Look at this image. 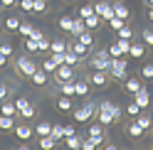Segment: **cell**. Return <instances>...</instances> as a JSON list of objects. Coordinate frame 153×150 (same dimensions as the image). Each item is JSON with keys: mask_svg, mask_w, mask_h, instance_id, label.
<instances>
[{"mask_svg": "<svg viewBox=\"0 0 153 150\" xmlns=\"http://www.w3.org/2000/svg\"><path fill=\"white\" fill-rule=\"evenodd\" d=\"M121 116H123V108L116 106V104H111V101H101L99 108H97V121H99L104 128L111 126V123H119Z\"/></svg>", "mask_w": 153, "mask_h": 150, "instance_id": "6da1fadb", "label": "cell"}, {"mask_svg": "<svg viewBox=\"0 0 153 150\" xmlns=\"http://www.w3.org/2000/svg\"><path fill=\"white\" fill-rule=\"evenodd\" d=\"M97 108H99V104H94V101H87L84 106L74 108V111H72L74 123H89L91 118H97Z\"/></svg>", "mask_w": 153, "mask_h": 150, "instance_id": "7a4b0ae2", "label": "cell"}, {"mask_svg": "<svg viewBox=\"0 0 153 150\" xmlns=\"http://www.w3.org/2000/svg\"><path fill=\"white\" fill-rule=\"evenodd\" d=\"M109 64H111V54H109V49H97V52H91V59H89V67H91V69L109 71Z\"/></svg>", "mask_w": 153, "mask_h": 150, "instance_id": "3957f363", "label": "cell"}, {"mask_svg": "<svg viewBox=\"0 0 153 150\" xmlns=\"http://www.w3.org/2000/svg\"><path fill=\"white\" fill-rule=\"evenodd\" d=\"M109 74H111V79L123 81V79L128 76V62L123 59V57H119V59H111V64H109Z\"/></svg>", "mask_w": 153, "mask_h": 150, "instance_id": "277c9868", "label": "cell"}, {"mask_svg": "<svg viewBox=\"0 0 153 150\" xmlns=\"http://www.w3.org/2000/svg\"><path fill=\"white\" fill-rule=\"evenodd\" d=\"M76 79V67H72V64H59V67L54 69V81H74Z\"/></svg>", "mask_w": 153, "mask_h": 150, "instance_id": "5b68a950", "label": "cell"}, {"mask_svg": "<svg viewBox=\"0 0 153 150\" xmlns=\"http://www.w3.org/2000/svg\"><path fill=\"white\" fill-rule=\"evenodd\" d=\"M15 67H17V71H20L22 76H27V79H30L32 74H35V69H37V67H35V59H32V57H27V54H22V57H17Z\"/></svg>", "mask_w": 153, "mask_h": 150, "instance_id": "8992f818", "label": "cell"}, {"mask_svg": "<svg viewBox=\"0 0 153 150\" xmlns=\"http://www.w3.org/2000/svg\"><path fill=\"white\" fill-rule=\"evenodd\" d=\"M94 12H97L101 20H111L114 17V3L111 0H97V3H94Z\"/></svg>", "mask_w": 153, "mask_h": 150, "instance_id": "52a82bcc", "label": "cell"}, {"mask_svg": "<svg viewBox=\"0 0 153 150\" xmlns=\"http://www.w3.org/2000/svg\"><path fill=\"white\" fill-rule=\"evenodd\" d=\"M111 81V74L109 71H101V69H91V76H89V84L97 89H106Z\"/></svg>", "mask_w": 153, "mask_h": 150, "instance_id": "ba28073f", "label": "cell"}, {"mask_svg": "<svg viewBox=\"0 0 153 150\" xmlns=\"http://www.w3.org/2000/svg\"><path fill=\"white\" fill-rule=\"evenodd\" d=\"M13 133H15V138L20 140V143H27V140H30V138L35 135V128H30L27 123H20V126L15 123V128H13Z\"/></svg>", "mask_w": 153, "mask_h": 150, "instance_id": "9c48e42d", "label": "cell"}, {"mask_svg": "<svg viewBox=\"0 0 153 150\" xmlns=\"http://www.w3.org/2000/svg\"><path fill=\"white\" fill-rule=\"evenodd\" d=\"M138 89H143V79L141 76H126V79H123V91H126V93L133 96Z\"/></svg>", "mask_w": 153, "mask_h": 150, "instance_id": "30bf717a", "label": "cell"}, {"mask_svg": "<svg viewBox=\"0 0 153 150\" xmlns=\"http://www.w3.org/2000/svg\"><path fill=\"white\" fill-rule=\"evenodd\" d=\"M131 99H133V101H136V104H138V106H141L143 111H146V108L151 106V91H148L146 86H143V89H138V91H136V93H133V96H131Z\"/></svg>", "mask_w": 153, "mask_h": 150, "instance_id": "8fae6325", "label": "cell"}, {"mask_svg": "<svg viewBox=\"0 0 153 150\" xmlns=\"http://www.w3.org/2000/svg\"><path fill=\"white\" fill-rule=\"evenodd\" d=\"M72 99H74V96H64V93H62V96L54 101L57 111H59V113H72V111H74V101H72Z\"/></svg>", "mask_w": 153, "mask_h": 150, "instance_id": "7c38bea8", "label": "cell"}, {"mask_svg": "<svg viewBox=\"0 0 153 150\" xmlns=\"http://www.w3.org/2000/svg\"><path fill=\"white\" fill-rule=\"evenodd\" d=\"M32 84H35V86H47V84H50V71H45L42 67L40 69H35V74H32Z\"/></svg>", "mask_w": 153, "mask_h": 150, "instance_id": "4fadbf2b", "label": "cell"}, {"mask_svg": "<svg viewBox=\"0 0 153 150\" xmlns=\"http://www.w3.org/2000/svg\"><path fill=\"white\" fill-rule=\"evenodd\" d=\"M89 79H74V96H79V99H84L89 93Z\"/></svg>", "mask_w": 153, "mask_h": 150, "instance_id": "5bb4252c", "label": "cell"}, {"mask_svg": "<svg viewBox=\"0 0 153 150\" xmlns=\"http://www.w3.org/2000/svg\"><path fill=\"white\" fill-rule=\"evenodd\" d=\"M128 57L131 59H143V57H146V44H143V42H131Z\"/></svg>", "mask_w": 153, "mask_h": 150, "instance_id": "9a60e30c", "label": "cell"}, {"mask_svg": "<svg viewBox=\"0 0 153 150\" xmlns=\"http://www.w3.org/2000/svg\"><path fill=\"white\" fill-rule=\"evenodd\" d=\"M126 135H128V138H133V140H138V138L146 135V130H143V128L136 123V121H131V123L126 126Z\"/></svg>", "mask_w": 153, "mask_h": 150, "instance_id": "2e32d148", "label": "cell"}, {"mask_svg": "<svg viewBox=\"0 0 153 150\" xmlns=\"http://www.w3.org/2000/svg\"><path fill=\"white\" fill-rule=\"evenodd\" d=\"M0 113L3 116H20L17 108H15V101H10V99H5L3 104H0Z\"/></svg>", "mask_w": 153, "mask_h": 150, "instance_id": "e0dca14e", "label": "cell"}, {"mask_svg": "<svg viewBox=\"0 0 153 150\" xmlns=\"http://www.w3.org/2000/svg\"><path fill=\"white\" fill-rule=\"evenodd\" d=\"M74 40H79L82 44H87V47H89V49L94 52V32H91V30H84L82 35H76V37H74Z\"/></svg>", "mask_w": 153, "mask_h": 150, "instance_id": "ac0fdd59", "label": "cell"}, {"mask_svg": "<svg viewBox=\"0 0 153 150\" xmlns=\"http://www.w3.org/2000/svg\"><path fill=\"white\" fill-rule=\"evenodd\" d=\"M133 121H136V123H138L143 130H151V128H153V118H151L148 113H143V111H141V113H138L136 118H133Z\"/></svg>", "mask_w": 153, "mask_h": 150, "instance_id": "d6986e66", "label": "cell"}, {"mask_svg": "<svg viewBox=\"0 0 153 150\" xmlns=\"http://www.w3.org/2000/svg\"><path fill=\"white\" fill-rule=\"evenodd\" d=\"M3 27H5L7 32H17V30H20V20H17L15 15H7L5 22H3Z\"/></svg>", "mask_w": 153, "mask_h": 150, "instance_id": "ffe728a7", "label": "cell"}, {"mask_svg": "<svg viewBox=\"0 0 153 150\" xmlns=\"http://www.w3.org/2000/svg\"><path fill=\"white\" fill-rule=\"evenodd\" d=\"M69 49H72V52H76V54H79V57H82V59H84V57H87V54L91 52V49H89V47H87V44H82L79 40H74V42L69 44Z\"/></svg>", "mask_w": 153, "mask_h": 150, "instance_id": "44dd1931", "label": "cell"}, {"mask_svg": "<svg viewBox=\"0 0 153 150\" xmlns=\"http://www.w3.org/2000/svg\"><path fill=\"white\" fill-rule=\"evenodd\" d=\"M52 133V123H47V121H40V123L35 126V135L42 138V135H50Z\"/></svg>", "mask_w": 153, "mask_h": 150, "instance_id": "7402d4cb", "label": "cell"}, {"mask_svg": "<svg viewBox=\"0 0 153 150\" xmlns=\"http://www.w3.org/2000/svg\"><path fill=\"white\" fill-rule=\"evenodd\" d=\"M13 128H15V116H3L0 113V130H7L10 133Z\"/></svg>", "mask_w": 153, "mask_h": 150, "instance_id": "603a6c76", "label": "cell"}, {"mask_svg": "<svg viewBox=\"0 0 153 150\" xmlns=\"http://www.w3.org/2000/svg\"><path fill=\"white\" fill-rule=\"evenodd\" d=\"M114 15H119V17H123V20H128L131 10H128V7L123 5V3H119V0H116V3H114Z\"/></svg>", "mask_w": 153, "mask_h": 150, "instance_id": "cb8c5ba5", "label": "cell"}, {"mask_svg": "<svg viewBox=\"0 0 153 150\" xmlns=\"http://www.w3.org/2000/svg\"><path fill=\"white\" fill-rule=\"evenodd\" d=\"M84 30H87V25H84V17H74V25H72V37H76V35H82Z\"/></svg>", "mask_w": 153, "mask_h": 150, "instance_id": "d4e9b609", "label": "cell"}, {"mask_svg": "<svg viewBox=\"0 0 153 150\" xmlns=\"http://www.w3.org/2000/svg\"><path fill=\"white\" fill-rule=\"evenodd\" d=\"M57 89H59V93H64V96H74V81H59Z\"/></svg>", "mask_w": 153, "mask_h": 150, "instance_id": "484cf974", "label": "cell"}, {"mask_svg": "<svg viewBox=\"0 0 153 150\" xmlns=\"http://www.w3.org/2000/svg\"><path fill=\"white\" fill-rule=\"evenodd\" d=\"M84 25H87V30H97V27L101 25V17L94 12V15H89V17H84Z\"/></svg>", "mask_w": 153, "mask_h": 150, "instance_id": "4316f807", "label": "cell"}, {"mask_svg": "<svg viewBox=\"0 0 153 150\" xmlns=\"http://www.w3.org/2000/svg\"><path fill=\"white\" fill-rule=\"evenodd\" d=\"M141 111H143V108H141V106L136 104V101H133V99H131V104H128L126 108H123V113H126V116H131V118H136V116L141 113Z\"/></svg>", "mask_w": 153, "mask_h": 150, "instance_id": "83f0119b", "label": "cell"}, {"mask_svg": "<svg viewBox=\"0 0 153 150\" xmlns=\"http://www.w3.org/2000/svg\"><path fill=\"white\" fill-rule=\"evenodd\" d=\"M72 25H74V17H72V15H62V17H59V30L72 32Z\"/></svg>", "mask_w": 153, "mask_h": 150, "instance_id": "f1b7e54d", "label": "cell"}, {"mask_svg": "<svg viewBox=\"0 0 153 150\" xmlns=\"http://www.w3.org/2000/svg\"><path fill=\"white\" fill-rule=\"evenodd\" d=\"M64 145L72 148V150H76V148H82V138L76 135V133H74V135H67V138H64Z\"/></svg>", "mask_w": 153, "mask_h": 150, "instance_id": "f546056e", "label": "cell"}, {"mask_svg": "<svg viewBox=\"0 0 153 150\" xmlns=\"http://www.w3.org/2000/svg\"><path fill=\"white\" fill-rule=\"evenodd\" d=\"M64 62H67V64H72V67H76V64L82 62V57H79V54H76V52L67 49V52H64Z\"/></svg>", "mask_w": 153, "mask_h": 150, "instance_id": "4dcf8cb0", "label": "cell"}, {"mask_svg": "<svg viewBox=\"0 0 153 150\" xmlns=\"http://www.w3.org/2000/svg\"><path fill=\"white\" fill-rule=\"evenodd\" d=\"M123 25H126V20H123V17H119V15H114L111 20H109V27H111L114 32H119V30H121Z\"/></svg>", "mask_w": 153, "mask_h": 150, "instance_id": "1f68e13d", "label": "cell"}, {"mask_svg": "<svg viewBox=\"0 0 153 150\" xmlns=\"http://www.w3.org/2000/svg\"><path fill=\"white\" fill-rule=\"evenodd\" d=\"M67 49H69V44H67L64 40H54L50 44V52H67Z\"/></svg>", "mask_w": 153, "mask_h": 150, "instance_id": "d6a6232c", "label": "cell"}, {"mask_svg": "<svg viewBox=\"0 0 153 150\" xmlns=\"http://www.w3.org/2000/svg\"><path fill=\"white\" fill-rule=\"evenodd\" d=\"M57 143H64V126H52V133H50Z\"/></svg>", "mask_w": 153, "mask_h": 150, "instance_id": "836d02e7", "label": "cell"}, {"mask_svg": "<svg viewBox=\"0 0 153 150\" xmlns=\"http://www.w3.org/2000/svg\"><path fill=\"white\" fill-rule=\"evenodd\" d=\"M35 113H37V111H35V106L30 104V106H25V108L20 111V118H25V121H32V118H35Z\"/></svg>", "mask_w": 153, "mask_h": 150, "instance_id": "e575fe53", "label": "cell"}, {"mask_svg": "<svg viewBox=\"0 0 153 150\" xmlns=\"http://www.w3.org/2000/svg\"><path fill=\"white\" fill-rule=\"evenodd\" d=\"M54 145H57V140H54L52 135H42V138H40V148L50 150V148H54Z\"/></svg>", "mask_w": 153, "mask_h": 150, "instance_id": "d590c367", "label": "cell"}, {"mask_svg": "<svg viewBox=\"0 0 153 150\" xmlns=\"http://www.w3.org/2000/svg\"><path fill=\"white\" fill-rule=\"evenodd\" d=\"M141 40H143L146 47H153V30H151V27H148V30H141Z\"/></svg>", "mask_w": 153, "mask_h": 150, "instance_id": "8d00e7d4", "label": "cell"}, {"mask_svg": "<svg viewBox=\"0 0 153 150\" xmlns=\"http://www.w3.org/2000/svg\"><path fill=\"white\" fill-rule=\"evenodd\" d=\"M89 135H101V133H106V130H104V126L99 123V121H94V123L89 126V130H87Z\"/></svg>", "mask_w": 153, "mask_h": 150, "instance_id": "74e56055", "label": "cell"}, {"mask_svg": "<svg viewBox=\"0 0 153 150\" xmlns=\"http://www.w3.org/2000/svg\"><path fill=\"white\" fill-rule=\"evenodd\" d=\"M141 79H143V81H151V79H153V64H143V69H141Z\"/></svg>", "mask_w": 153, "mask_h": 150, "instance_id": "f35d334b", "label": "cell"}, {"mask_svg": "<svg viewBox=\"0 0 153 150\" xmlns=\"http://www.w3.org/2000/svg\"><path fill=\"white\" fill-rule=\"evenodd\" d=\"M25 52L37 54V40H32V37H25Z\"/></svg>", "mask_w": 153, "mask_h": 150, "instance_id": "ab89813d", "label": "cell"}, {"mask_svg": "<svg viewBox=\"0 0 153 150\" xmlns=\"http://www.w3.org/2000/svg\"><path fill=\"white\" fill-rule=\"evenodd\" d=\"M131 42H133V40H123V37H116V44H119V49H121L123 54H128V49H131Z\"/></svg>", "mask_w": 153, "mask_h": 150, "instance_id": "60d3db41", "label": "cell"}, {"mask_svg": "<svg viewBox=\"0 0 153 150\" xmlns=\"http://www.w3.org/2000/svg\"><path fill=\"white\" fill-rule=\"evenodd\" d=\"M89 15H94V3L82 5V7H79V12H76V17H89Z\"/></svg>", "mask_w": 153, "mask_h": 150, "instance_id": "b9f144b4", "label": "cell"}, {"mask_svg": "<svg viewBox=\"0 0 153 150\" xmlns=\"http://www.w3.org/2000/svg\"><path fill=\"white\" fill-rule=\"evenodd\" d=\"M32 12H37V15H45V12H47V0H35Z\"/></svg>", "mask_w": 153, "mask_h": 150, "instance_id": "7bdbcfd3", "label": "cell"}, {"mask_svg": "<svg viewBox=\"0 0 153 150\" xmlns=\"http://www.w3.org/2000/svg\"><path fill=\"white\" fill-rule=\"evenodd\" d=\"M42 69H45V71H50V74H54V69H57V62H54L52 57H47V59L42 62Z\"/></svg>", "mask_w": 153, "mask_h": 150, "instance_id": "ee69618b", "label": "cell"}, {"mask_svg": "<svg viewBox=\"0 0 153 150\" xmlns=\"http://www.w3.org/2000/svg\"><path fill=\"white\" fill-rule=\"evenodd\" d=\"M50 40H47V37H42V40H37V54L40 52H50Z\"/></svg>", "mask_w": 153, "mask_h": 150, "instance_id": "f6af8a7d", "label": "cell"}, {"mask_svg": "<svg viewBox=\"0 0 153 150\" xmlns=\"http://www.w3.org/2000/svg\"><path fill=\"white\" fill-rule=\"evenodd\" d=\"M116 35H119V37H123V40H133V30H131L128 25H123V27H121V30H119Z\"/></svg>", "mask_w": 153, "mask_h": 150, "instance_id": "bcb514c9", "label": "cell"}, {"mask_svg": "<svg viewBox=\"0 0 153 150\" xmlns=\"http://www.w3.org/2000/svg\"><path fill=\"white\" fill-rule=\"evenodd\" d=\"M32 30H35V27H32L30 22H20V30H17V32H20L22 37H30V35H32Z\"/></svg>", "mask_w": 153, "mask_h": 150, "instance_id": "7dc6e473", "label": "cell"}, {"mask_svg": "<svg viewBox=\"0 0 153 150\" xmlns=\"http://www.w3.org/2000/svg\"><path fill=\"white\" fill-rule=\"evenodd\" d=\"M0 54H5V57H13V54H15L13 44H10V42H3V44H0Z\"/></svg>", "mask_w": 153, "mask_h": 150, "instance_id": "c3c4849f", "label": "cell"}, {"mask_svg": "<svg viewBox=\"0 0 153 150\" xmlns=\"http://www.w3.org/2000/svg\"><path fill=\"white\" fill-rule=\"evenodd\" d=\"M25 106H30V101H27L25 96H17V99H15V108H17V113H20Z\"/></svg>", "mask_w": 153, "mask_h": 150, "instance_id": "681fc988", "label": "cell"}, {"mask_svg": "<svg viewBox=\"0 0 153 150\" xmlns=\"http://www.w3.org/2000/svg\"><path fill=\"white\" fill-rule=\"evenodd\" d=\"M109 54H111V59H119V57H123V52L119 49V44H116V42H114V44L109 47Z\"/></svg>", "mask_w": 153, "mask_h": 150, "instance_id": "f907efd6", "label": "cell"}, {"mask_svg": "<svg viewBox=\"0 0 153 150\" xmlns=\"http://www.w3.org/2000/svg\"><path fill=\"white\" fill-rule=\"evenodd\" d=\"M22 7V10H27V12H32V7H35V0H20V3H17Z\"/></svg>", "mask_w": 153, "mask_h": 150, "instance_id": "816d5d0a", "label": "cell"}, {"mask_svg": "<svg viewBox=\"0 0 153 150\" xmlns=\"http://www.w3.org/2000/svg\"><path fill=\"white\" fill-rule=\"evenodd\" d=\"M89 138L94 140V145H97V148H99V145H104V143H106V138H104V133H101V135H89Z\"/></svg>", "mask_w": 153, "mask_h": 150, "instance_id": "f5cc1de1", "label": "cell"}, {"mask_svg": "<svg viewBox=\"0 0 153 150\" xmlns=\"http://www.w3.org/2000/svg\"><path fill=\"white\" fill-rule=\"evenodd\" d=\"M7 96H10V91H7V86H5V84H0V104H3V101H5Z\"/></svg>", "mask_w": 153, "mask_h": 150, "instance_id": "db71d44e", "label": "cell"}, {"mask_svg": "<svg viewBox=\"0 0 153 150\" xmlns=\"http://www.w3.org/2000/svg\"><path fill=\"white\" fill-rule=\"evenodd\" d=\"M13 5H17V0H0V7H3V10H10Z\"/></svg>", "mask_w": 153, "mask_h": 150, "instance_id": "11a10c76", "label": "cell"}, {"mask_svg": "<svg viewBox=\"0 0 153 150\" xmlns=\"http://www.w3.org/2000/svg\"><path fill=\"white\" fill-rule=\"evenodd\" d=\"M74 133H76L74 126H64V138H67V135H74Z\"/></svg>", "mask_w": 153, "mask_h": 150, "instance_id": "9f6ffc18", "label": "cell"}, {"mask_svg": "<svg viewBox=\"0 0 153 150\" xmlns=\"http://www.w3.org/2000/svg\"><path fill=\"white\" fill-rule=\"evenodd\" d=\"M30 37H32V40H42V37H45V35H42L40 30H32V35H30Z\"/></svg>", "mask_w": 153, "mask_h": 150, "instance_id": "6f0895ef", "label": "cell"}, {"mask_svg": "<svg viewBox=\"0 0 153 150\" xmlns=\"http://www.w3.org/2000/svg\"><path fill=\"white\" fill-rule=\"evenodd\" d=\"M7 59H10V57H5V54H0V69H3V67H7Z\"/></svg>", "mask_w": 153, "mask_h": 150, "instance_id": "680465c9", "label": "cell"}, {"mask_svg": "<svg viewBox=\"0 0 153 150\" xmlns=\"http://www.w3.org/2000/svg\"><path fill=\"white\" fill-rule=\"evenodd\" d=\"M146 15H148V20L153 22V7H148V12H146Z\"/></svg>", "mask_w": 153, "mask_h": 150, "instance_id": "91938a15", "label": "cell"}, {"mask_svg": "<svg viewBox=\"0 0 153 150\" xmlns=\"http://www.w3.org/2000/svg\"><path fill=\"white\" fill-rule=\"evenodd\" d=\"M143 3H146V5H148V7H153V0H143Z\"/></svg>", "mask_w": 153, "mask_h": 150, "instance_id": "94428289", "label": "cell"}, {"mask_svg": "<svg viewBox=\"0 0 153 150\" xmlns=\"http://www.w3.org/2000/svg\"><path fill=\"white\" fill-rule=\"evenodd\" d=\"M0 32H3V22H0Z\"/></svg>", "mask_w": 153, "mask_h": 150, "instance_id": "6125c7cd", "label": "cell"}, {"mask_svg": "<svg viewBox=\"0 0 153 150\" xmlns=\"http://www.w3.org/2000/svg\"><path fill=\"white\" fill-rule=\"evenodd\" d=\"M91 3H97V0H91Z\"/></svg>", "mask_w": 153, "mask_h": 150, "instance_id": "be15d7a7", "label": "cell"}, {"mask_svg": "<svg viewBox=\"0 0 153 150\" xmlns=\"http://www.w3.org/2000/svg\"><path fill=\"white\" fill-rule=\"evenodd\" d=\"M67 3H72V0H67Z\"/></svg>", "mask_w": 153, "mask_h": 150, "instance_id": "e7e4bbea", "label": "cell"}, {"mask_svg": "<svg viewBox=\"0 0 153 150\" xmlns=\"http://www.w3.org/2000/svg\"><path fill=\"white\" fill-rule=\"evenodd\" d=\"M17 3H20V0H17Z\"/></svg>", "mask_w": 153, "mask_h": 150, "instance_id": "03108f58", "label": "cell"}, {"mask_svg": "<svg viewBox=\"0 0 153 150\" xmlns=\"http://www.w3.org/2000/svg\"><path fill=\"white\" fill-rule=\"evenodd\" d=\"M151 118H153V116H151Z\"/></svg>", "mask_w": 153, "mask_h": 150, "instance_id": "003e7915", "label": "cell"}]
</instances>
